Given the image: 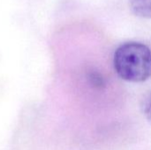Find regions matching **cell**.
Here are the masks:
<instances>
[{
  "mask_svg": "<svg viewBox=\"0 0 151 150\" xmlns=\"http://www.w3.org/2000/svg\"><path fill=\"white\" fill-rule=\"evenodd\" d=\"M113 65L118 75L127 81H146L151 77V50L142 42H125L116 50Z\"/></svg>",
  "mask_w": 151,
  "mask_h": 150,
  "instance_id": "6da1fadb",
  "label": "cell"
},
{
  "mask_svg": "<svg viewBox=\"0 0 151 150\" xmlns=\"http://www.w3.org/2000/svg\"><path fill=\"white\" fill-rule=\"evenodd\" d=\"M142 111L146 119L151 124V92L144 97L142 103Z\"/></svg>",
  "mask_w": 151,
  "mask_h": 150,
  "instance_id": "3957f363",
  "label": "cell"
},
{
  "mask_svg": "<svg viewBox=\"0 0 151 150\" xmlns=\"http://www.w3.org/2000/svg\"><path fill=\"white\" fill-rule=\"evenodd\" d=\"M133 12L142 18L151 19V0H128Z\"/></svg>",
  "mask_w": 151,
  "mask_h": 150,
  "instance_id": "7a4b0ae2",
  "label": "cell"
}]
</instances>
